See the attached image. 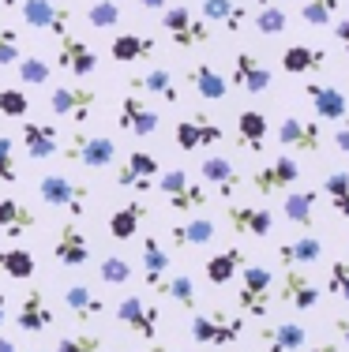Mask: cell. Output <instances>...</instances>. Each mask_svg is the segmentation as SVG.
Segmentation results:
<instances>
[{"instance_id": "1", "label": "cell", "mask_w": 349, "mask_h": 352, "mask_svg": "<svg viewBox=\"0 0 349 352\" xmlns=\"http://www.w3.org/2000/svg\"><path fill=\"white\" fill-rule=\"evenodd\" d=\"M38 199L45 206H56V210H68L72 217H83L87 214V203H90V188L83 180H72L64 173H49L38 180Z\"/></svg>"}, {"instance_id": "2", "label": "cell", "mask_w": 349, "mask_h": 352, "mask_svg": "<svg viewBox=\"0 0 349 352\" xmlns=\"http://www.w3.org/2000/svg\"><path fill=\"white\" fill-rule=\"evenodd\" d=\"M271 300H274V270L267 266H240V289H237V307L240 315H255L263 318L271 311Z\"/></svg>"}, {"instance_id": "3", "label": "cell", "mask_w": 349, "mask_h": 352, "mask_svg": "<svg viewBox=\"0 0 349 352\" xmlns=\"http://www.w3.org/2000/svg\"><path fill=\"white\" fill-rule=\"evenodd\" d=\"M162 30L169 34V41L177 49H195V45H207L214 34V27H207L199 15H192L188 4H169L162 8Z\"/></svg>"}, {"instance_id": "4", "label": "cell", "mask_w": 349, "mask_h": 352, "mask_svg": "<svg viewBox=\"0 0 349 352\" xmlns=\"http://www.w3.org/2000/svg\"><path fill=\"white\" fill-rule=\"evenodd\" d=\"M195 345H233L244 333V315H229V311H211V315H195L188 326Z\"/></svg>"}, {"instance_id": "5", "label": "cell", "mask_w": 349, "mask_h": 352, "mask_svg": "<svg viewBox=\"0 0 349 352\" xmlns=\"http://www.w3.org/2000/svg\"><path fill=\"white\" fill-rule=\"evenodd\" d=\"M49 109H53V116H61V120L87 124L90 116H94V109H98V90L83 87V82H76V87H53Z\"/></svg>"}, {"instance_id": "6", "label": "cell", "mask_w": 349, "mask_h": 352, "mask_svg": "<svg viewBox=\"0 0 349 352\" xmlns=\"http://www.w3.org/2000/svg\"><path fill=\"white\" fill-rule=\"evenodd\" d=\"M64 157L68 162L83 165V169H109L116 162V142L109 135H87V131H76L64 146Z\"/></svg>"}, {"instance_id": "7", "label": "cell", "mask_w": 349, "mask_h": 352, "mask_svg": "<svg viewBox=\"0 0 349 352\" xmlns=\"http://www.w3.org/2000/svg\"><path fill=\"white\" fill-rule=\"evenodd\" d=\"M116 124H120V131H128V135L147 139V135H154V131H158L162 116L147 105V98L139 94V90H128V94L120 98V116H116Z\"/></svg>"}, {"instance_id": "8", "label": "cell", "mask_w": 349, "mask_h": 352, "mask_svg": "<svg viewBox=\"0 0 349 352\" xmlns=\"http://www.w3.org/2000/svg\"><path fill=\"white\" fill-rule=\"evenodd\" d=\"M173 135H177V150H184V154H192V150H203V146H214V142H222V124L211 120L207 113H192L184 116V120L173 128Z\"/></svg>"}, {"instance_id": "9", "label": "cell", "mask_w": 349, "mask_h": 352, "mask_svg": "<svg viewBox=\"0 0 349 352\" xmlns=\"http://www.w3.org/2000/svg\"><path fill=\"white\" fill-rule=\"evenodd\" d=\"M116 318H120V322L128 326L136 338L158 341V322H162V315H158V307L151 304V300H143V296H120V304H116Z\"/></svg>"}, {"instance_id": "10", "label": "cell", "mask_w": 349, "mask_h": 352, "mask_svg": "<svg viewBox=\"0 0 349 352\" xmlns=\"http://www.w3.org/2000/svg\"><path fill=\"white\" fill-rule=\"evenodd\" d=\"M297 180H301V165H297L289 154H278L274 162L260 165V169L252 173V188L260 191V195H278V191H289Z\"/></svg>"}, {"instance_id": "11", "label": "cell", "mask_w": 349, "mask_h": 352, "mask_svg": "<svg viewBox=\"0 0 349 352\" xmlns=\"http://www.w3.org/2000/svg\"><path fill=\"white\" fill-rule=\"evenodd\" d=\"M19 12H23V23H27V27L45 30V34H53V38L68 34L72 15H68V8L56 4V0H23Z\"/></svg>"}, {"instance_id": "12", "label": "cell", "mask_w": 349, "mask_h": 352, "mask_svg": "<svg viewBox=\"0 0 349 352\" xmlns=\"http://www.w3.org/2000/svg\"><path fill=\"white\" fill-rule=\"evenodd\" d=\"M56 64L76 79H90L98 72V53L76 34H61L56 38Z\"/></svg>"}, {"instance_id": "13", "label": "cell", "mask_w": 349, "mask_h": 352, "mask_svg": "<svg viewBox=\"0 0 349 352\" xmlns=\"http://www.w3.org/2000/svg\"><path fill=\"white\" fill-rule=\"evenodd\" d=\"M274 300H278V304H289L293 311H312V307L319 304V289L308 281V274H304L301 266H289L278 281Z\"/></svg>"}, {"instance_id": "14", "label": "cell", "mask_w": 349, "mask_h": 352, "mask_svg": "<svg viewBox=\"0 0 349 352\" xmlns=\"http://www.w3.org/2000/svg\"><path fill=\"white\" fill-rule=\"evenodd\" d=\"M226 217H229V229L233 236H271L274 229V214L267 210V206H248V203H229L226 206Z\"/></svg>"}, {"instance_id": "15", "label": "cell", "mask_w": 349, "mask_h": 352, "mask_svg": "<svg viewBox=\"0 0 349 352\" xmlns=\"http://www.w3.org/2000/svg\"><path fill=\"white\" fill-rule=\"evenodd\" d=\"M271 79H274V72H271V64L263 60V56H255V53H237L233 56V72H229L233 87L248 90V94H263V90L271 87Z\"/></svg>"}, {"instance_id": "16", "label": "cell", "mask_w": 349, "mask_h": 352, "mask_svg": "<svg viewBox=\"0 0 349 352\" xmlns=\"http://www.w3.org/2000/svg\"><path fill=\"white\" fill-rule=\"evenodd\" d=\"M278 142L286 150H301V154H315L323 146V128L319 120H301V116H286L278 124Z\"/></svg>"}, {"instance_id": "17", "label": "cell", "mask_w": 349, "mask_h": 352, "mask_svg": "<svg viewBox=\"0 0 349 352\" xmlns=\"http://www.w3.org/2000/svg\"><path fill=\"white\" fill-rule=\"evenodd\" d=\"M158 180V157L147 154V150H131L128 162L116 169V184L131 191H151Z\"/></svg>"}, {"instance_id": "18", "label": "cell", "mask_w": 349, "mask_h": 352, "mask_svg": "<svg viewBox=\"0 0 349 352\" xmlns=\"http://www.w3.org/2000/svg\"><path fill=\"white\" fill-rule=\"evenodd\" d=\"M199 19L207 27H222L229 34H237L248 23V4H240V0H203L199 4Z\"/></svg>"}, {"instance_id": "19", "label": "cell", "mask_w": 349, "mask_h": 352, "mask_svg": "<svg viewBox=\"0 0 349 352\" xmlns=\"http://www.w3.org/2000/svg\"><path fill=\"white\" fill-rule=\"evenodd\" d=\"M304 98L312 102L315 116L319 120H342V116H349V102L346 94L338 87H327V82H304Z\"/></svg>"}, {"instance_id": "20", "label": "cell", "mask_w": 349, "mask_h": 352, "mask_svg": "<svg viewBox=\"0 0 349 352\" xmlns=\"http://www.w3.org/2000/svg\"><path fill=\"white\" fill-rule=\"evenodd\" d=\"M15 326H19L23 333H41V330L53 326V311H49V300L41 289L23 292V304H19V311H15Z\"/></svg>"}, {"instance_id": "21", "label": "cell", "mask_w": 349, "mask_h": 352, "mask_svg": "<svg viewBox=\"0 0 349 352\" xmlns=\"http://www.w3.org/2000/svg\"><path fill=\"white\" fill-rule=\"evenodd\" d=\"M260 345H263V352H301L308 345V330L301 322L260 326Z\"/></svg>"}, {"instance_id": "22", "label": "cell", "mask_w": 349, "mask_h": 352, "mask_svg": "<svg viewBox=\"0 0 349 352\" xmlns=\"http://www.w3.org/2000/svg\"><path fill=\"white\" fill-rule=\"evenodd\" d=\"M53 255L61 266H87L90 263V240L83 236V232L76 229V225H61V232H56L53 240Z\"/></svg>"}, {"instance_id": "23", "label": "cell", "mask_w": 349, "mask_h": 352, "mask_svg": "<svg viewBox=\"0 0 349 352\" xmlns=\"http://www.w3.org/2000/svg\"><path fill=\"white\" fill-rule=\"evenodd\" d=\"M199 173H203V180L211 184L214 191H218L222 199H233L240 191V173L233 169V162L229 157H222V154H214V157H203V165H199Z\"/></svg>"}, {"instance_id": "24", "label": "cell", "mask_w": 349, "mask_h": 352, "mask_svg": "<svg viewBox=\"0 0 349 352\" xmlns=\"http://www.w3.org/2000/svg\"><path fill=\"white\" fill-rule=\"evenodd\" d=\"M158 41L151 34H139V30H128V34H116L109 41V56L116 64H136V60H147L154 56Z\"/></svg>"}, {"instance_id": "25", "label": "cell", "mask_w": 349, "mask_h": 352, "mask_svg": "<svg viewBox=\"0 0 349 352\" xmlns=\"http://www.w3.org/2000/svg\"><path fill=\"white\" fill-rule=\"evenodd\" d=\"M23 146L34 162H45V157L61 154V135H56L53 124H38V120H27L23 124Z\"/></svg>"}, {"instance_id": "26", "label": "cell", "mask_w": 349, "mask_h": 352, "mask_svg": "<svg viewBox=\"0 0 349 352\" xmlns=\"http://www.w3.org/2000/svg\"><path fill=\"white\" fill-rule=\"evenodd\" d=\"M0 229H4L8 236H27V232L38 229V214L30 210L23 199L4 195L0 199Z\"/></svg>"}, {"instance_id": "27", "label": "cell", "mask_w": 349, "mask_h": 352, "mask_svg": "<svg viewBox=\"0 0 349 352\" xmlns=\"http://www.w3.org/2000/svg\"><path fill=\"white\" fill-rule=\"evenodd\" d=\"M271 124L260 109H240L237 113V146L248 150V154H260L263 150V139H267Z\"/></svg>"}, {"instance_id": "28", "label": "cell", "mask_w": 349, "mask_h": 352, "mask_svg": "<svg viewBox=\"0 0 349 352\" xmlns=\"http://www.w3.org/2000/svg\"><path fill=\"white\" fill-rule=\"evenodd\" d=\"M323 258V244H319V236H293V240H282L278 244V263L286 266H312V263H319Z\"/></svg>"}, {"instance_id": "29", "label": "cell", "mask_w": 349, "mask_h": 352, "mask_svg": "<svg viewBox=\"0 0 349 352\" xmlns=\"http://www.w3.org/2000/svg\"><path fill=\"white\" fill-rule=\"evenodd\" d=\"M188 82H192L195 94L207 98V102H222V98L229 94L226 75L214 68V64H207V60H195V64H192V72H188Z\"/></svg>"}, {"instance_id": "30", "label": "cell", "mask_w": 349, "mask_h": 352, "mask_svg": "<svg viewBox=\"0 0 349 352\" xmlns=\"http://www.w3.org/2000/svg\"><path fill=\"white\" fill-rule=\"evenodd\" d=\"M147 206L139 203H128V206H116V210L109 214V236L113 240H120V244H128L131 236H139V229H143V221H147Z\"/></svg>"}, {"instance_id": "31", "label": "cell", "mask_w": 349, "mask_h": 352, "mask_svg": "<svg viewBox=\"0 0 349 352\" xmlns=\"http://www.w3.org/2000/svg\"><path fill=\"white\" fill-rule=\"evenodd\" d=\"M244 263H248V258H244V248L233 244V248H226V251H218V255L207 258L203 274H207V281H211V285H218V289H222V285H229L233 278H237Z\"/></svg>"}, {"instance_id": "32", "label": "cell", "mask_w": 349, "mask_h": 352, "mask_svg": "<svg viewBox=\"0 0 349 352\" xmlns=\"http://www.w3.org/2000/svg\"><path fill=\"white\" fill-rule=\"evenodd\" d=\"M131 90H139V94H151V98H162L165 105H177L180 102V90L177 82H173V75L165 68H151L147 75H139V79L128 82Z\"/></svg>"}, {"instance_id": "33", "label": "cell", "mask_w": 349, "mask_h": 352, "mask_svg": "<svg viewBox=\"0 0 349 352\" xmlns=\"http://www.w3.org/2000/svg\"><path fill=\"white\" fill-rule=\"evenodd\" d=\"M169 236H173L177 248H203V244H211V240L218 236V225H214L211 217H188V221L173 225Z\"/></svg>"}, {"instance_id": "34", "label": "cell", "mask_w": 349, "mask_h": 352, "mask_svg": "<svg viewBox=\"0 0 349 352\" xmlns=\"http://www.w3.org/2000/svg\"><path fill=\"white\" fill-rule=\"evenodd\" d=\"M327 68V53L315 45H289L282 53V72L286 75H308V72H323Z\"/></svg>"}, {"instance_id": "35", "label": "cell", "mask_w": 349, "mask_h": 352, "mask_svg": "<svg viewBox=\"0 0 349 352\" xmlns=\"http://www.w3.org/2000/svg\"><path fill=\"white\" fill-rule=\"evenodd\" d=\"M64 304H68V311L76 315V322H90V318H98L105 311V300L94 296V289H87V285H68Z\"/></svg>"}, {"instance_id": "36", "label": "cell", "mask_w": 349, "mask_h": 352, "mask_svg": "<svg viewBox=\"0 0 349 352\" xmlns=\"http://www.w3.org/2000/svg\"><path fill=\"white\" fill-rule=\"evenodd\" d=\"M315 203H319V191H289L286 203H282V214H286V221L301 225V229H312L315 225Z\"/></svg>"}, {"instance_id": "37", "label": "cell", "mask_w": 349, "mask_h": 352, "mask_svg": "<svg viewBox=\"0 0 349 352\" xmlns=\"http://www.w3.org/2000/svg\"><path fill=\"white\" fill-rule=\"evenodd\" d=\"M169 266H173L169 263V251L158 244L154 236H147L143 240V278H147V285L162 292V281H165V274H169Z\"/></svg>"}, {"instance_id": "38", "label": "cell", "mask_w": 349, "mask_h": 352, "mask_svg": "<svg viewBox=\"0 0 349 352\" xmlns=\"http://www.w3.org/2000/svg\"><path fill=\"white\" fill-rule=\"evenodd\" d=\"M34 270L38 263L27 248H0V274H8L12 281H30Z\"/></svg>"}, {"instance_id": "39", "label": "cell", "mask_w": 349, "mask_h": 352, "mask_svg": "<svg viewBox=\"0 0 349 352\" xmlns=\"http://www.w3.org/2000/svg\"><path fill=\"white\" fill-rule=\"evenodd\" d=\"M323 195L330 199V206H335L338 217H349V173H330L323 176Z\"/></svg>"}, {"instance_id": "40", "label": "cell", "mask_w": 349, "mask_h": 352, "mask_svg": "<svg viewBox=\"0 0 349 352\" xmlns=\"http://www.w3.org/2000/svg\"><path fill=\"white\" fill-rule=\"evenodd\" d=\"M124 19V8L116 4V0H94V4L87 8V23L94 30H109V27H120Z\"/></svg>"}, {"instance_id": "41", "label": "cell", "mask_w": 349, "mask_h": 352, "mask_svg": "<svg viewBox=\"0 0 349 352\" xmlns=\"http://www.w3.org/2000/svg\"><path fill=\"white\" fill-rule=\"evenodd\" d=\"M15 68H19V79L27 82V87H45V82L53 79V64L41 60V56H19Z\"/></svg>"}, {"instance_id": "42", "label": "cell", "mask_w": 349, "mask_h": 352, "mask_svg": "<svg viewBox=\"0 0 349 352\" xmlns=\"http://www.w3.org/2000/svg\"><path fill=\"white\" fill-rule=\"evenodd\" d=\"M338 15V0H301V19L308 27H330Z\"/></svg>"}, {"instance_id": "43", "label": "cell", "mask_w": 349, "mask_h": 352, "mask_svg": "<svg viewBox=\"0 0 349 352\" xmlns=\"http://www.w3.org/2000/svg\"><path fill=\"white\" fill-rule=\"evenodd\" d=\"M158 296H173L180 307H195V281L188 274H173V278L162 281V292Z\"/></svg>"}, {"instance_id": "44", "label": "cell", "mask_w": 349, "mask_h": 352, "mask_svg": "<svg viewBox=\"0 0 349 352\" xmlns=\"http://www.w3.org/2000/svg\"><path fill=\"white\" fill-rule=\"evenodd\" d=\"M255 30H260L263 38H278L282 30H289V15L282 12L278 4H267L255 12Z\"/></svg>"}, {"instance_id": "45", "label": "cell", "mask_w": 349, "mask_h": 352, "mask_svg": "<svg viewBox=\"0 0 349 352\" xmlns=\"http://www.w3.org/2000/svg\"><path fill=\"white\" fill-rule=\"evenodd\" d=\"M169 206H173L177 214H199V210L207 206V188H203V184H195V180H192L184 191H177V195H169Z\"/></svg>"}, {"instance_id": "46", "label": "cell", "mask_w": 349, "mask_h": 352, "mask_svg": "<svg viewBox=\"0 0 349 352\" xmlns=\"http://www.w3.org/2000/svg\"><path fill=\"white\" fill-rule=\"evenodd\" d=\"M105 341L102 333H90V330H76V333H64L56 341V352H102Z\"/></svg>"}, {"instance_id": "47", "label": "cell", "mask_w": 349, "mask_h": 352, "mask_svg": "<svg viewBox=\"0 0 349 352\" xmlns=\"http://www.w3.org/2000/svg\"><path fill=\"white\" fill-rule=\"evenodd\" d=\"M30 113V98L23 94L19 87H0V116L8 120H19V116Z\"/></svg>"}, {"instance_id": "48", "label": "cell", "mask_w": 349, "mask_h": 352, "mask_svg": "<svg viewBox=\"0 0 349 352\" xmlns=\"http://www.w3.org/2000/svg\"><path fill=\"white\" fill-rule=\"evenodd\" d=\"M327 292L349 304V263L346 258H335V263L327 266Z\"/></svg>"}, {"instance_id": "49", "label": "cell", "mask_w": 349, "mask_h": 352, "mask_svg": "<svg viewBox=\"0 0 349 352\" xmlns=\"http://www.w3.org/2000/svg\"><path fill=\"white\" fill-rule=\"evenodd\" d=\"M98 278H102L105 285H124L131 278V263L120 258V255H105L102 266H98Z\"/></svg>"}, {"instance_id": "50", "label": "cell", "mask_w": 349, "mask_h": 352, "mask_svg": "<svg viewBox=\"0 0 349 352\" xmlns=\"http://www.w3.org/2000/svg\"><path fill=\"white\" fill-rule=\"evenodd\" d=\"M19 56H23V49H19V30H15V27H0V68L15 64Z\"/></svg>"}, {"instance_id": "51", "label": "cell", "mask_w": 349, "mask_h": 352, "mask_svg": "<svg viewBox=\"0 0 349 352\" xmlns=\"http://www.w3.org/2000/svg\"><path fill=\"white\" fill-rule=\"evenodd\" d=\"M188 184H192V176H188L184 169H169V173H158V180H154V188L162 191L165 199L169 195H177V191H184Z\"/></svg>"}, {"instance_id": "52", "label": "cell", "mask_w": 349, "mask_h": 352, "mask_svg": "<svg viewBox=\"0 0 349 352\" xmlns=\"http://www.w3.org/2000/svg\"><path fill=\"white\" fill-rule=\"evenodd\" d=\"M0 180L15 184L19 180V169H15V157H12V139L0 135Z\"/></svg>"}, {"instance_id": "53", "label": "cell", "mask_w": 349, "mask_h": 352, "mask_svg": "<svg viewBox=\"0 0 349 352\" xmlns=\"http://www.w3.org/2000/svg\"><path fill=\"white\" fill-rule=\"evenodd\" d=\"M335 146L342 150V154H349V116H342V120H338V131H335Z\"/></svg>"}, {"instance_id": "54", "label": "cell", "mask_w": 349, "mask_h": 352, "mask_svg": "<svg viewBox=\"0 0 349 352\" xmlns=\"http://www.w3.org/2000/svg\"><path fill=\"white\" fill-rule=\"evenodd\" d=\"M335 38L342 41V49H346V56H349V15H346V19H338V27H335Z\"/></svg>"}, {"instance_id": "55", "label": "cell", "mask_w": 349, "mask_h": 352, "mask_svg": "<svg viewBox=\"0 0 349 352\" xmlns=\"http://www.w3.org/2000/svg\"><path fill=\"white\" fill-rule=\"evenodd\" d=\"M330 326H335V333H338V338H342V345L349 349V318L342 315V318H335V322H330Z\"/></svg>"}, {"instance_id": "56", "label": "cell", "mask_w": 349, "mask_h": 352, "mask_svg": "<svg viewBox=\"0 0 349 352\" xmlns=\"http://www.w3.org/2000/svg\"><path fill=\"white\" fill-rule=\"evenodd\" d=\"M143 12H162V8H169V0H136Z\"/></svg>"}, {"instance_id": "57", "label": "cell", "mask_w": 349, "mask_h": 352, "mask_svg": "<svg viewBox=\"0 0 349 352\" xmlns=\"http://www.w3.org/2000/svg\"><path fill=\"white\" fill-rule=\"evenodd\" d=\"M308 352H338V345L335 341H319V345H312Z\"/></svg>"}, {"instance_id": "58", "label": "cell", "mask_w": 349, "mask_h": 352, "mask_svg": "<svg viewBox=\"0 0 349 352\" xmlns=\"http://www.w3.org/2000/svg\"><path fill=\"white\" fill-rule=\"evenodd\" d=\"M0 352H19V349H15L12 338H4V333H0Z\"/></svg>"}, {"instance_id": "59", "label": "cell", "mask_w": 349, "mask_h": 352, "mask_svg": "<svg viewBox=\"0 0 349 352\" xmlns=\"http://www.w3.org/2000/svg\"><path fill=\"white\" fill-rule=\"evenodd\" d=\"M4 322H8V296L0 292V326H4Z\"/></svg>"}, {"instance_id": "60", "label": "cell", "mask_w": 349, "mask_h": 352, "mask_svg": "<svg viewBox=\"0 0 349 352\" xmlns=\"http://www.w3.org/2000/svg\"><path fill=\"white\" fill-rule=\"evenodd\" d=\"M136 352H169L165 345H143V349H136Z\"/></svg>"}, {"instance_id": "61", "label": "cell", "mask_w": 349, "mask_h": 352, "mask_svg": "<svg viewBox=\"0 0 349 352\" xmlns=\"http://www.w3.org/2000/svg\"><path fill=\"white\" fill-rule=\"evenodd\" d=\"M4 8H15V0H0V12H4Z\"/></svg>"}, {"instance_id": "62", "label": "cell", "mask_w": 349, "mask_h": 352, "mask_svg": "<svg viewBox=\"0 0 349 352\" xmlns=\"http://www.w3.org/2000/svg\"><path fill=\"white\" fill-rule=\"evenodd\" d=\"M255 4H260V8H267V4H274V0H255Z\"/></svg>"}]
</instances>
